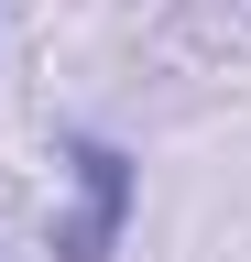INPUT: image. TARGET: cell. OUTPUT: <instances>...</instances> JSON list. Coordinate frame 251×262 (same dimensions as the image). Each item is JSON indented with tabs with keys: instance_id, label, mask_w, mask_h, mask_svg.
I'll use <instances>...</instances> for the list:
<instances>
[{
	"instance_id": "1",
	"label": "cell",
	"mask_w": 251,
	"mask_h": 262,
	"mask_svg": "<svg viewBox=\"0 0 251 262\" xmlns=\"http://www.w3.org/2000/svg\"><path fill=\"white\" fill-rule=\"evenodd\" d=\"M66 164H77V219L55 229V262H109L131 241V208H142V164L109 142V131H66Z\"/></svg>"
}]
</instances>
